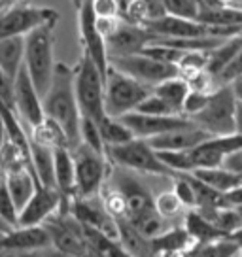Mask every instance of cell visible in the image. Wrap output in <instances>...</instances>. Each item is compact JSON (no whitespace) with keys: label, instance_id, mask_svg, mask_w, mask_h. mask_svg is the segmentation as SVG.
<instances>
[{"label":"cell","instance_id":"obj_1","mask_svg":"<svg viewBox=\"0 0 242 257\" xmlns=\"http://www.w3.org/2000/svg\"><path fill=\"white\" fill-rule=\"evenodd\" d=\"M42 108L48 119L55 121L63 128L70 150L80 144L81 113L74 95L72 66H68L66 63H55L51 83L42 96Z\"/></svg>","mask_w":242,"mask_h":257},{"label":"cell","instance_id":"obj_2","mask_svg":"<svg viewBox=\"0 0 242 257\" xmlns=\"http://www.w3.org/2000/svg\"><path fill=\"white\" fill-rule=\"evenodd\" d=\"M55 25H40L25 34L23 66L38 95L48 91L55 70Z\"/></svg>","mask_w":242,"mask_h":257},{"label":"cell","instance_id":"obj_3","mask_svg":"<svg viewBox=\"0 0 242 257\" xmlns=\"http://www.w3.org/2000/svg\"><path fill=\"white\" fill-rule=\"evenodd\" d=\"M74 70V95L83 117L98 121L104 115V76L85 53Z\"/></svg>","mask_w":242,"mask_h":257},{"label":"cell","instance_id":"obj_4","mask_svg":"<svg viewBox=\"0 0 242 257\" xmlns=\"http://www.w3.org/2000/svg\"><path fill=\"white\" fill-rule=\"evenodd\" d=\"M104 155L113 167L140 172V174H157V176H174L163 165L157 152L144 138H131L117 146H106Z\"/></svg>","mask_w":242,"mask_h":257},{"label":"cell","instance_id":"obj_5","mask_svg":"<svg viewBox=\"0 0 242 257\" xmlns=\"http://www.w3.org/2000/svg\"><path fill=\"white\" fill-rule=\"evenodd\" d=\"M150 93L152 87L108 66L104 76V113L112 117H121L125 113L135 112L137 106Z\"/></svg>","mask_w":242,"mask_h":257},{"label":"cell","instance_id":"obj_6","mask_svg":"<svg viewBox=\"0 0 242 257\" xmlns=\"http://www.w3.org/2000/svg\"><path fill=\"white\" fill-rule=\"evenodd\" d=\"M234 110L236 98L229 85H219L208 96V102L201 112L191 117L197 127L206 131L210 137H221L234 133Z\"/></svg>","mask_w":242,"mask_h":257},{"label":"cell","instance_id":"obj_7","mask_svg":"<svg viewBox=\"0 0 242 257\" xmlns=\"http://www.w3.org/2000/svg\"><path fill=\"white\" fill-rule=\"evenodd\" d=\"M72 157L74 172H76L74 197L98 195L110 172V163L106 159V155L91 150L87 146L78 144L76 148H72Z\"/></svg>","mask_w":242,"mask_h":257},{"label":"cell","instance_id":"obj_8","mask_svg":"<svg viewBox=\"0 0 242 257\" xmlns=\"http://www.w3.org/2000/svg\"><path fill=\"white\" fill-rule=\"evenodd\" d=\"M66 202L57 210L53 216L48 217L42 223L49 234V246L59 249V251L72 253V255L87 257L85 227L68 212Z\"/></svg>","mask_w":242,"mask_h":257},{"label":"cell","instance_id":"obj_9","mask_svg":"<svg viewBox=\"0 0 242 257\" xmlns=\"http://www.w3.org/2000/svg\"><path fill=\"white\" fill-rule=\"evenodd\" d=\"M108 66H112L119 72L131 76L133 80L144 83L148 87H154L161 81L180 76L178 66L172 63H163V61H155L146 53L138 51V53H129V55L110 57L108 59Z\"/></svg>","mask_w":242,"mask_h":257},{"label":"cell","instance_id":"obj_10","mask_svg":"<svg viewBox=\"0 0 242 257\" xmlns=\"http://www.w3.org/2000/svg\"><path fill=\"white\" fill-rule=\"evenodd\" d=\"M59 14L53 8H40L16 2L0 10V40L12 36H25L40 25H57Z\"/></svg>","mask_w":242,"mask_h":257},{"label":"cell","instance_id":"obj_11","mask_svg":"<svg viewBox=\"0 0 242 257\" xmlns=\"http://www.w3.org/2000/svg\"><path fill=\"white\" fill-rule=\"evenodd\" d=\"M66 206H68V212L83 227L93 229L97 233H102L106 236L117 240V221L106 210L104 202L98 195H93V197H70Z\"/></svg>","mask_w":242,"mask_h":257},{"label":"cell","instance_id":"obj_12","mask_svg":"<svg viewBox=\"0 0 242 257\" xmlns=\"http://www.w3.org/2000/svg\"><path fill=\"white\" fill-rule=\"evenodd\" d=\"M14 110L17 117L23 121L25 127H29V131L38 127L46 117L44 108H42V96L34 89L23 64L14 78Z\"/></svg>","mask_w":242,"mask_h":257},{"label":"cell","instance_id":"obj_13","mask_svg":"<svg viewBox=\"0 0 242 257\" xmlns=\"http://www.w3.org/2000/svg\"><path fill=\"white\" fill-rule=\"evenodd\" d=\"M76 12H78L81 53H85L100 70V74L106 76V70H108V51H106V42L102 38V34L97 31L95 14H93V8H91V0H85Z\"/></svg>","mask_w":242,"mask_h":257},{"label":"cell","instance_id":"obj_14","mask_svg":"<svg viewBox=\"0 0 242 257\" xmlns=\"http://www.w3.org/2000/svg\"><path fill=\"white\" fill-rule=\"evenodd\" d=\"M242 148V135L240 133H231V135H221V137H208L197 144L193 150H189V159L193 165V170L197 169H212V167H221V163L229 153Z\"/></svg>","mask_w":242,"mask_h":257},{"label":"cell","instance_id":"obj_15","mask_svg":"<svg viewBox=\"0 0 242 257\" xmlns=\"http://www.w3.org/2000/svg\"><path fill=\"white\" fill-rule=\"evenodd\" d=\"M155 36L146 29L144 25L129 23L125 19H119L115 31L106 36V51L108 59L110 57L129 55V53H138L142 48H146L150 42H154Z\"/></svg>","mask_w":242,"mask_h":257},{"label":"cell","instance_id":"obj_16","mask_svg":"<svg viewBox=\"0 0 242 257\" xmlns=\"http://www.w3.org/2000/svg\"><path fill=\"white\" fill-rule=\"evenodd\" d=\"M68 199H65L55 187L38 185L33 197L19 210L17 225H42L48 217H51Z\"/></svg>","mask_w":242,"mask_h":257},{"label":"cell","instance_id":"obj_17","mask_svg":"<svg viewBox=\"0 0 242 257\" xmlns=\"http://www.w3.org/2000/svg\"><path fill=\"white\" fill-rule=\"evenodd\" d=\"M119 119L129 127L133 137L144 138V140L191 123V119L186 117V115H150V113L140 112H129L125 115H121Z\"/></svg>","mask_w":242,"mask_h":257},{"label":"cell","instance_id":"obj_18","mask_svg":"<svg viewBox=\"0 0 242 257\" xmlns=\"http://www.w3.org/2000/svg\"><path fill=\"white\" fill-rule=\"evenodd\" d=\"M208 137L210 135L206 131H202L191 121L187 125L167 131V133L157 135L154 138H148V142L155 152H189Z\"/></svg>","mask_w":242,"mask_h":257},{"label":"cell","instance_id":"obj_19","mask_svg":"<svg viewBox=\"0 0 242 257\" xmlns=\"http://www.w3.org/2000/svg\"><path fill=\"white\" fill-rule=\"evenodd\" d=\"M49 246V234L44 225H17L2 234L0 248L40 251Z\"/></svg>","mask_w":242,"mask_h":257},{"label":"cell","instance_id":"obj_20","mask_svg":"<svg viewBox=\"0 0 242 257\" xmlns=\"http://www.w3.org/2000/svg\"><path fill=\"white\" fill-rule=\"evenodd\" d=\"M53 182L55 189L65 199L74 197L76 172H74V157L70 148H53Z\"/></svg>","mask_w":242,"mask_h":257},{"label":"cell","instance_id":"obj_21","mask_svg":"<svg viewBox=\"0 0 242 257\" xmlns=\"http://www.w3.org/2000/svg\"><path fill=\"white\" fill-rule=\"evenodd\" d=\"M115 221H117V240L129 251L131 257H157L152 246V238L138 233L125 217H115Z\"/></svg>","mask_w":242,"mask_h":257},{"label":"cell","instance_id":"obj_22","mask_svg":"<svg viewBox=\"0 0 242 257\" xmlns=\"http://www.w3.org/2000/svg\"><path fill=\"white\" fill-rule=\"evenodd\" d=\"M4 184L8 187L10 197L16 202L17 210L23 208L25 204H27V201L33 197V193L36 191V187L40 185L36 176L33 174L31 167L4 174Z\"/></svg>","mask_w":242,"mask_h":257},{"label":"cell","instance_id":"obj_23","mask_svg":"<svg viewBox=\"0 0 242 257\" xmlns=\"http://www.w3.org/2000/svg\"><path fill=\"white\" fill-rule=\"evenodd\" d=\"M29 163H31V170L38 180V184L46 185V187H55V182H53V148L34 142L31 138Z\"/></svg>","mask_w":242,"mask_h":257},{"label":"cell","instance_id":"obj_24","mask_svg":"<svg viewBox=\"0 0 242 257\" xmlns=\"http://www.w3.org/2000/svg\"><path fill=\"white\" fill-rule=\"evenodd\" d=\"M154 206L155 212L170 225H182L187 214V208L180 202L176 193L172 191V182L154 193Z\"/></svg>","mask_w":242,"mask_h":257},{"label":"cell","instance_id":"obj_25","mask_svg":"<svg viewBox=\"0 0 242 257\" xmlns=\"http://www.w3.org/2000/svg\"><path fill=\"white\" fill-rule=\"evenodd\" d=\"M199 23L212 25V27H229V29H242V10L234 6H214L208 4L202 8L197 17Z\"/></svg>","mask_w":242,"mask_h":257},{"label":"cell","instance_id":"obj_26","mask_svg":"<svg viewBox=\"0 0 242 257\" xmlns=\"http://www.w3.org/2000/svg\"><path fill=\"white\" fill-rule=\"evenodd\" d=\"M25 36H12L0 40V70L14 81L23 64Z\"/></svg>","mask_w":242,"mask_h":257},{"label":"cell","instance_id":"obj_27","mask_svg":"<svg viewBox=\"0 0 242 257\" xmlns=\"http://www.w3.org/2000/svg\"><path fill=\"white\" fill-rule=\"evenodd\" d=\"M152 91L169 106L172 113L182 115V104H184V98H186L187 91H189L186 80L182 76H174V78L161 81V83L154 85Z\"/></svg>","mask_w":242,"mask_h":257},{"label":"cell","instance_id":"obj_28","mask_svg":"<svg viewBox=\"0 0 242 257\" xmlns=\"http://www.w3.org/2000/svg\"><path fill=\"white\" fill-rule=\"evenodd\" d=\"M195 244L191 234L186 231L184 225H172L165 233L152 238V246L155 249V255L163 251H187Z\"/></svg>","mask_w":242,"mask_h":257},{"label":"cell","instance_id":"obj_29","mask_svg":"<svg viewBox=\"0 0 242 257\" xmlns=\"http://www.w3.org/2000/svg\"><path fill=\"white\" fill-rule=\"evenodd\" d=\"M197 180H201L202 184H206L208 187L216 189L219 193H229L233 191L234 187L242 185V178L238 174H234L231 170H227L225 167H212V169H197L191 172Z\"/></svg>","mask_w":242,"mask_h":257},{"label":"cell","instance_id":"obj_30","mask_svg":"<svg viewBox=\"0 0 242 257\" xmlns=\"http://www.w3.org/2000/svg\"><path fill=\"white\" fill-rule=\"evenodd\" d=\"M85 238H87V257H131L129 251L119 244V240L87 227H85Z\"/></svg>","mask_w":242,"mask_h":257},{"label":"cell","instance_id":"obj_31","mask_svg":"<svg viewBox=\"0 0 242 257\" xmlns=\"http://www.w3.org/2000/svg\"><path fill=\"white\" fill-rule=\"evenodd\" d=\"M182 225L186 227V231L191 234V238L195 242H210V240H218V238H225L227 236L225 233L219 231L216 225H212L206 217L197 214L195 210H187Z\"/></svg>","mask_w":242,"mask_h":257},{"label":"cell","instance_id":"obj_32","mask_svg":"<svg viewBox=\"0 0 242 257\" xmlns=\"http://www.w3.org/2000/svg\"><path fill=\"white\" fill-rule=\"evenodd\" d=\"M242 48V32L240 34H234V36H229L221 42L219 46H216L214 49H210L208 53V64H206V70H208L214 78L221 72V68L225 66L233 55ZM218 81V80H216Z\"/></svg>","mask_w":242,"mask_h":257},{"label":"cell","instance_id":"obj_33","mask_svg":"<svg viewBox=\"0 0 242 257\" xmlns=\"http://www.w3.org/2000/svg\"><path fill=\"white\" fill-rule=\"evenodd\" d=\"M238 253V246L229 236L210 242H195L187 249L184 257H234Z\"/></svg>","mask_w":242,"mask_h":257},{"label":"cell","instance_id":"obj_34","mask_svg":"<svg viewBox=\"0 0 242 257\" xmlns=\"http://www.w3.org/2000/svg\"><path fill=\"white\" fill-rule=\"evenodd\" d=\"M97 125H98V131H100V138L104 142V148L106 146L123 144V142H127L131 138H135L133 133L129 131V127L119 117H112V115H106L104 113L97 121Z\"/></svg>","mask_w":242,"mask_h":257},{"label":"cell","instance_id":"obj_35","mask_svg":"<svg viewBox=\"0 0 242 257\" xmlns=\"http://www.w3.org/2000/svg\"><path fill=\"white\" fill-rule=\"evenodd\" d=\"M161 2L167 16L193 19V21H197L199 14L206 6V0H161Z\"/></svg>","mask_w":242,"mask_h":257},{"label":"cell","instance_id":"obj_36","mask_svg":"<svg viewBox=\"0 0 242 257\" xmlns=\"http://www.w3.org/2000/svg\"><path fill=\"white\" fill-rule=\"evenodd\" d=\"M208 53L204 49H189V51H182V55L178 59V72L180 76H186L195 70H202L208 64Z\"/></svg>","mask_w":242,"mask_h":257},{"label":"cell","instance_id":"obj_37","mask_svg":"<svg viewBox=\"0 0 242 257\" xmlns=\"http://www.w3.org/2000/svg\"><path fill=\"white\" fill-rule=\"evenodd\" d=\"M157 157L163 165L176 176V174H186L193 172V165L189 159V152H157Z\"/></svg>","mask_w":242,"mask_h":257},{"label":"cell","instance_id":"obj_38","mask_svg":"<svg viewBox=\"0 0 242 257\" xmlns=\"http://www.w3.org/2000/svg\"><path fill=\"white\" fill-rule=\"evenodd\" d=\"M80 144L87 146V148H91V150H95L98 153H104V142L100 138L97 121L83 117V115L80 119Z\"/></svg>","mask_w":242,"mask_h":257},{"label":"cell","instance_id":"obj_39","mask_svg":"<svg viewBox=\"0 0 242 257\" xmlns=\"http://www.w3.org/2000/svg\"><path fill=\"white\" fill-rule=\"evenodd\" d=\"M182 78L186 80L187 87L191 89V91L212 93L216 87H219L216 78H214L206 68H202V70H195V72H189V74H186V76H182Z\"/></svg>","mask_w":242,"mask_h":257},{"label":"cell","instance_id":"obj_40","mask_svg":"<svg viewBox=\"0 0 242 257\" xmlns=\"http://www.w3.org/2000/svg\"><path fill=\"white\" fill-rule=\"evenodd\" d=\"M17 216H19V210H17L14 199L10 197L8 187L2 180L0 182V217L4 223L14 229V227H17Z\"/></svg>","mask_w":242,"mask_h":257},{"label":"cell","instance_id":"obj_41","mask_svg":"<svg viewBox=\"0 0 242 257\" xmlns=\"http://www.w3.org/2000/svg\"><path fill=\"white\" fill-rule=\"evenodd\" d=\"M172 191L176 193V197L180 202L186 206L187 210L195 208V191L193 185L189 182L187 174H176L172 178Z\"/></svg>","mask_w":242,"mask_h":257},{"label":"cell","instance_id":"obj_42","mask_svg":"<svg viewBox=\"0 0 242 257\" xmlns=\"http://www.w3.org/2000/svg\"><path fill=\"white\" fill-rule=\"evenodd\" d=\"M135 112L150 113V115H176V113H172V110L163 102L159 96L155 95L154 91H152V93H150V95L146 96L144 100L137 106V110H135Z\"/></svg>","mask_w":242,"mask_h":257},{"label":"cell","instance_id":"obj_43","mask_svg":"<svg viewBox=\"0 0 242 257\" xmlns=\"http://www.w3.org/2000/svg\"><path fill=\"white\" fill-rule=\"evenodd\" d=\"M208 96L210 93H201V91H187L186 98H184V104H182V115H186V117H193L197 112H201L202 108L206 106L208 102Z\"/></svg>","mask_w":242,"mask_h":257},{"label":"cell","instance_id":"obj_44","mask_svg":"<svg viewBox=\"0 0 242 257\" xmlns=\"http://www.w3.org/2000/svg\"><path fill=\"white\" fill-rule=\"evenodd\" d=\"M240 74H242V48L234 53L233 59H231V61L221 68V72L216 76L218 85H229V83H231L236 76H240Z\"/></svg>","mask_w":242,"mask_h":257},{"label":"cell","instance_id":"obj_45","mask_svg":"<svg viewBox=\"0 0 242 257\" xmlns=\"http://www.w3.org/2000/svg\"><path fill=\"white\" fill-rule=\"evenodd\" d=\"M95 17H121V6L117 0H91Z\"/></svg>","mask_w":242,"mask_h":257},{"label":"cell","instance_id":"obj_46","mask_svg":"<svg viewBox=\"0 0 242 257\" xmlns=\"http://www.w3.org/2000/svg\"><path fill=\"white\" fill-rule=\"evenodd\" d=\"M0 102L14 110V81L10 80L2 70H0Z\"/></svg>","mask_w":242,"mask_h":257},{"label":"cell","instance_id":"obj_47","mask_svg":"<svg viewBox=\"0 0 242 257\" xmlns=\"http://www.w3.org/2000/svg\"><path fill=\"white\" fill-rule=\"evenodd\" d=\"M221 167H225L227 170H231V172H234V174H238L242 178V148L229 153L223 159V163H221Z\"/></svg>","mask_w":242,"mask_h":257},{"label":"cell","instance_id":"obj_48","mask_svg":"<svg viewBox=\"0 0 242 257\" xmlns=\"http://www.w3.org/2000/svg\"><path fill=\"white\" fill-rule=\"evenodd\" d=\"M0 257H38V251H27L16 248H0Z\"/></svg>","mask_w":242,"mask_h":257},{"label":"cell","instance_id":"obj_49","mask_svg":"<svg viewBox=\"0 0 242 257\" xmlns=\"http://www.w3.org/2000/svg\"><path fill=\"white\" fill-rule=\"evenodd\" d=\"M38 257H80V255H72V253H66V251H59V249L48 246V248H44L38 251Z\"/></svg>","mask_w":242,"mask_h":257},{"label":"cell","instance_id":"obj_50","mask_svg":"<svg viewBox=\"0 0 242 257\" xmlns=\"http://www.w3.org/2000/svg\"><path fill=\"white\" fill-rule=\"evenodd\" d=\"M229 87H231V91H233L236 102H242V74L240 76H236V78L229 83Z\"/></svg>","mask_w":242,"mask_h":257},{"label":"cell","instance_id":"obj_51","mask_svg":"<svg viewBox=\"0 0 242 257\" xmlns=\"http://www.w3.org/2000/svg\"><path fill=\"white\" fill-rule=\"evenodd\" d=\"M234 133L242 135V102H236V110H234Z\"/></svg>","mask_w":242,"mask_h":257},{"label":"cell","instance_id":"obj_52","mask_svg":"<svg viewBox=\"0 0 242 257\" xmlns=\"http://www.w3.org/2000/svg\"><path fill=\"white\" fill-rule=\"evenodd\" d=\"M229 238L238 246V251H242V225L236 229V231H233V233L229 234Z\"/></svg>","mask_w":242,"mask_h":257},{"label":"cell","instance_id":"obj_53","mask_svg":"<svg viewBox=\"0 0 242 257\" xmlns=\"http://www.w3.org/2000/svg\"><path fill=\"white\" fill-rule=\"evenodd\" d=\"M8 142V131H6V125H4V121L0 117V150H2V146Z\"/></svg>","mask_w":242,"mask_h":257},{"label":"cell","instance_id":"obj_54","mask_svg":"<svg viewBox=\"0 0 242 257\" xmlns=\"http://www.w3.org/2000/svg\"><path fill=\"white\" fill-rule=\"evenodd\" d=\"M10 229H12V227L4 223V221H2V217H0V231H2V233H8Z\"/></svg>","mask_w":242,"mask_h":257},{"label":"cell","instance_id":"obj_55","mask_svg":"<svg viewBox=\"0 0 242 257\" xmlns=\"http://www.w3.org/2000/svg\"><path fill=\"white\" fill-rule=\"evenodd\" d=\"M70 2H72V6H74V8L78 10V8H80V6H81V4L85 2V0H70Z\"/></svg>","mask_w":242,"mask_h":257},{"label":"cell","instance_id":"obj_56","mask_svg":"<svg viewBox=\"0 0 242 257\" xmlns=\"http://www.w3.org/2000/svg\"><path fill=\"white\" fill-rule=\"evenodd\" d=\"M4 180V172H2V167H0V182Z\"/></svg>","mask_w":242,"mask_h":257},{"label":"cell","instance_id":"obj_57","mask_svg":"<svg viewBox=\"0 0 242 257\" xmlns=\"http://www.w3.org/2000/svg\"><path fill=\"white\" fill-rule=\"evenodd\" d=\"M234 257H242V251H238V253H236Z\"/></svg>","mask_w":242,"mask_h":257},{"label":"cell","instance_id":"obj_58","mask_svg":"<svg viewBox=\"0 0 242 257\" xmlns=\"http://www.w3.org/2000/svg\"><path fill=\"white\" fill-rule=\"evenodd\" d=\"M2 234H4V233H2V231H0V238H2Z\"/></svg>","mask_w":242,"mask_h":257},{"label":"cell","instance_id":"obj_59","mask_svg":"<svg viewBox=\"0 0 242 257\" xmlns=\"http://www.w3.org/2000/svg\"><path fill=\"white\" fill-rule=\"evenodd\" d=\"M17 2H21V0H17Z\"/></svg>","mask_w":242,"mask_h":257}]
</instances>
